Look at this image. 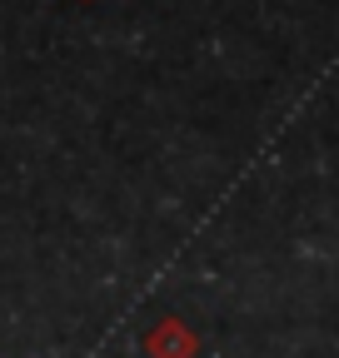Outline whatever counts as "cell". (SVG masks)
I'll list each match as a JSON object with an SVG mask.
<instances>
[{
	"mask_svg": "<svg viewBox=\"0 0 339 358\" xmlns=\"http://www.w3.org/2000/svg\"><path fill=\"white\" fill-rule=\"evenodd\" d=\"M150 348H155L160 358H165V353L185 358V353H190V338H185V329H180V324H165V329H155V334H150Z\"/></svg>",
	"mask_w": 339,
	"mask_h": 358,
	"instance_id": "1",
	"label": "cell"
}]
</instances>
